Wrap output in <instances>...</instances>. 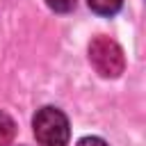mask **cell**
<instances>
[{"instance_id":"1","label":"cell","mask_w":146,"mask_h":146,"mask_svg":"<svg viewBox=\"0 0 146 146\" xmlns=\"http://www.w3.org/2000/svg\"><path fill=\"white\" fill-rule=\"evenodd\" d=\"M34 137L41 146H66L71 139V125L62 110L46 105L32 119Z\"/></svg>"},{"instance_id":"2","label":"cell","mask_w":146,"mask_h":146,"mask_svg":"<svg viewBox=\"0 0 146 146\" xmlns=\"http://www.w3.org/2000/svg\"><path fill=\"white\" fill-rule=\"evenodd\" d=\"M89 62L96 68V73L103 75V78H119L125 68V57H123L121 46L105 34H98V36L91 39Z\"/></svg>"},{"instance_id":"3","label":"cell","mask_w":146,"mask_h":146,"mask_svg":"<svg viewBox=\"0 0 146 146\" xmlns=\"http://www.w3.org/2000/svg\"><path fill=\"white\" fill-rule=\"evenodd\" d=\"M87 2H89L91 11H96L100 16H114L123 5V0H87Z\"/></svg>"},{"instance_id":"4","label":"cell","mask_w":146,"mask_h":146,"mask_svg":"<svg viewBox=\"0 0 146 146\" xmlns=\"http://www.w3.org/2000/svg\"><path fill=\"white\" fill-rule=\"evenodd\" d=\"M14 135H16V123H14V119H11L7 112L0 110V146H7V144L14 139Z\"/></svg>"},{"instance_id":"5","label":"cell","mask_w":146,"mask_h":146,"mask_svg":"<svg viewBox=\"0 0 146 146\" xmlns=\"http://www.w3.org/2000/svg\"><path fill=\"white\" fill-rule=\"evenodd\" d=\"M46 5L57 14H66L75 7V0H46Z\"/></svg>"},{"instance_id":"6","label":"cell","mask_w":146,"mask_h":146,"mask_svg":"<svg viewBox=\"0 0 146 146\" xmlns=\"http://www.w3.org/2000/svg\"><path fill=\"white\" fill-rule=\"evenodd\" d=\"M78 146H107L100 137H82L80 141H78Z\"/></svg>"}]
</instances>
